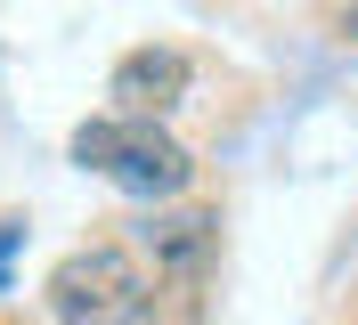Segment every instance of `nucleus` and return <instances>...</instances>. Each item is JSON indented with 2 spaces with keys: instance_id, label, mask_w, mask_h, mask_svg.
Instances as JSON below:
<instances>
[{
  "instance_id": "1",
  "label": "nucleus",
  "mask_w": 358,
  "mask_h": 325,
  "mask_svg": "<svg viewBox=\"0 0 358 325\" xmlns=\"http://www.w3.org/2000/svg\"><path fill=\"white\" fill-rule=\"evenodd\" d=\"M73 163L98 179H114L122 195H147V203H171V195H187V179H196V154L179 147V138H163L155 122H82L73 130Z\"/></svg>"
},
{
  "instance_id": "2",
  "label": "nucleus",
  "mask_w": 358,
  "mask_h": 325,
  "mask_svg": "<svg viewBox=\"0 0 358 325\" xmlns=\"http://www.w3.org/2000/svg\"><path fill=\"white\" fill-rule=\"evenodd\" d=\"M147 301V268H138L131 244H73L57 268H49V309L57 325H131Z\"/></svg>"
},
{
  "instance_id": "3",
  "label": "nucleus",
  "mask_w": 358,
  "mask_h": 325,
  "mask_svg": "<svg viewBox=\"0 0 358 325\" xmlns=\"http://www.w3.org/2000/svg\"><path fill=\"white\" fill-rule=\"evenodd\" d=\"M138 244H147V260H155V277H147V284H203L212 244H220V212H203V203H171V212H155L147 228H138Z\"/></svg>"
},
{
  "instance_id": "4",
  "label": "nucleus",
  "mask_w": 358,
  "mask_h": 325,
  "mask_svg": "<svg viewBox=\"0 0 358 325\" xmlns=\"http://www.w3.org/2000/svg\"><path fill=\"white\" fill-rule=\"evenodd\" d=\"M106 98H114V122H155V114H171L187 98V49H171V41L131 49V57L114 65Z\"/></svg>"
},
{
  "instance_id": "5",
  "label": "nucleus",
  "mask_w": 358,
  "mask_h": 325,
  "mask_svg": "<svg viewBox=\"0 0 358 325\" xmlns=\"http://www.w3.org/2000/svg\"><path fill=\"white\" fill-rule=\"evenodd\" d=\"M131 325H203V284H147Z\"/></svg>"
}]
</instances>
